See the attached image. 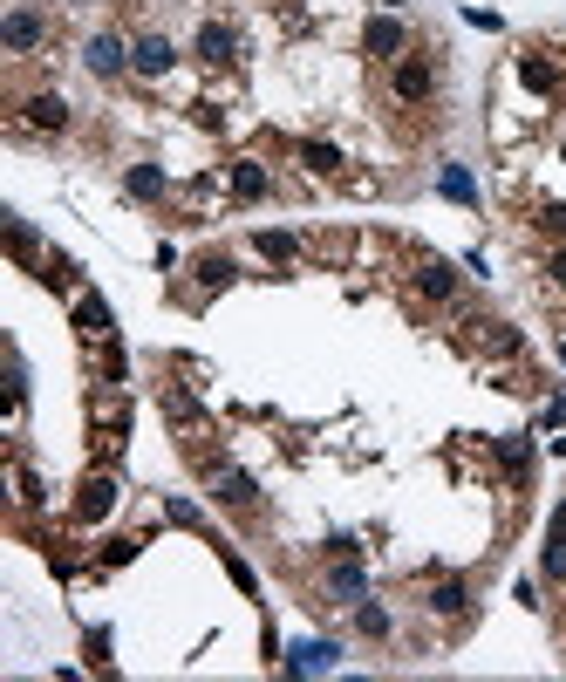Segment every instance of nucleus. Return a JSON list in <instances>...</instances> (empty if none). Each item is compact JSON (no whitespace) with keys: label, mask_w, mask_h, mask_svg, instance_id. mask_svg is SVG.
<instances>
[{"label":"nucleus","mask_w":566,"mask_h":682,"mask_svg":"<svg viewBox=\"0 0 566 682\" xmlns=\"http://www.w3.org/2000/svg\"><path fill=\"white\" fill-rule=\"evenodd\" d=\"M301 164L328 178V171H341V151H335V144H314V137H307V144H301Z\"/></svg>","instance_id":"19"},{"label":"nucleus","mask_w":566,"mask_h":682,"mask_svg":"<svg viewBox=\"0 0 566 682\" xmlns=\"http://www.w3.org/2000/svg\"><path fill=\"white\" fill-rule=\"evenodd\" d=\"M335 655H341L335 642H301L287 655V669H294V676H321V669H335Z\"/></svg>","instance_id":"12"},{"label":"nucleus","mask_w":566,"mask_h":682,"mask_svg":"<svg viewBox=\"0 0 566 682\" xmlns=\"http://www.w3.org/2000/svg\"><path fill=\"white\" fill-rule=\"evenodd\" d=\"M82 62H89V76H123V69H130V48H123L116 35H96Z\"/></svg>","instance_id":"7"},{"label":"nucleus","mask_w":566,"mask_h":682,"mask_svg":"<svg viewBox=\"0 0 566 682\" xmlns=\"http://www.w3.org/2000/svg\"><path fill=\"white\" fill-rule=\"evenodd\" d=\"M539 567H546V580H566V532H553V539H546Z\"/></svg>","instance_id":"23"},{"label":"nucleus","mask_w":566,"mask_h":682,"mask_svg":"<svg viewBox=\"0 0 566 682\" xmlns=\"http://www.w3.org/2000/svg\"><path fill=\"white\" fill-rule=\"evenodd\" d=\"M416 294H423V301H457V266L451 260H423L416 266Z\"/></svg>","instance_id":"5"},{"label":"nucleus","mask_w":566,"mask_h":682,"mask_svg":"<svg viewBox=\"0 0 566 682\" xmlns=\"http://www.w3.org/2000/svg\"><path fill=\"white\" fill-rule=\"evenodd\" d=\"M198 287H232V260L226 253H205V260H198Z\"/></svg>","instance_id":"22"},{"label":"nucleus","mask_w":566,"mask_h":682,"mask_svg":"<svg viewBox=\"0 0 566 682\" xmlns=\"http://www.w3.org/2000/svg\"><path fill=\"white\" fill-rule=\"evenodd\" d=\"M328 594H335L341 607H355L362 594H369V580H362V567H355V560H341V567L328 573Z\"/></svg>","instance_id":"13"},{"label":"nucleus","mask_w":566,"mask_h":682,"mask_svg":"<svg viewBox=\"0 0 566 682\" xmlns=\"http://www.w3.org/2000/svg\"><path fill=\"white\" fill-rule=\"evenodd\" d=\"M328 553H335V560H355L362 546H355V532H335V539H328Z\"/></svg>","instance_id":"30"},{"label":"nucleus","mask_w":566,"mask_h":682,"mask_svg":"<svg viewBox=\"0 0 566 682\" xmlns=\"http://www.w3.org/2000/svg\"><path fill=\"white\" fill-rule=\"evenodd\" d=\"M260 253L266 260H294V232H260Z\"/></svg>","instance_id":"26"},{"label":"nucleus","mask_w":566,"mask_h":682,"mask_svg":"<svg viewBox=\"0 0 566 682\" xmlns=\"http://www.w3.org/2000/svg\"><path fill=\"white\" fill-rule=\"evenodd\" d=\"M130 553H137V539H110V546H103V560H110V567H123Z\"/></svg>","instance_id":"29"},{"label":"nucleus","mask_w":566,"mask_h":682,"mask_svg":"<svg viewBox=\"0 0 566 682\" xmlns=\"http://www.w3.org/2000/svg\"><path fill=\"white\" fill-rule=\"evenodd\" d=\"M546 226H553V232H566V205H546Z\"/></svg>","instance_id":"32"},{"label":"nucleus","mask_w":566,"mask_h":682,"mask_svg":"<svg viewBox=\"0 0 566 682\" xmlns=\"http://www.w3.org/2000/svg\"><path fill=\"white\" fill-rule=\"evenodd\" d=\"M0 41H7L14 55H28V48L41 41V14H28V7H14V14L0 21Z\"/></svg>","instance_id":"9"},{"label":"nucleus","mask_w":566,"mask_h":682,"mask_svg":"<svg viewBox=\"0 0 566 682\" xmlns=\"http://www.w3.org/2000/svg\"><path fill=\"white\" fill-rule=\"evenodd\" d=\"M478 328H485V341L498 348V355H512V348H519V328H505V321H478Z\"/></svg>","instance_id":"24"},{"label":"nucleus","mask_w":566,"mask_h":682,"mask_svg":"<svg viewBox=\"0 0 566 682\" xmlns=\"http://www.w3.org/2000/svg\"><path fill=\"white\" fill-rule=\"evenodd\" d=\"M76 328H82V335H89V341H103V335H110V328H116L110 301H103V294H82V301H76Z\"/></svg>","instance_id":"11"},{"label":"nucleus","mask_w":566,"mask_h":682,"mask_svg":"<svg viewBox=\"0 0 566 682\" xmlns=\"http://www.w3.org/2000/svg\"><path fill=\"white\" fill-rule=\"evenodd\" d=\"M232 191L239 198H266V171L260 164H232Z\"/></svg>","instance_id":"21"},{"label":"nucleus","mask_w":566,"mask_h":682,"mask_svg":"<svg viewBox=\"0 0 566 682\" xmlns=\"http://www.w3.org/2000/svg\"><path fill=\"white\" fill-rule=\"evenodd\" d=\"M14 485H21V505H41V478H35V471H28V464L14 471Z\"/></svg>","instance_id":"28"},{"label":"nucleus","mask_w":566,"mask_h":682,"mask_svg":"<svg viewBox=\"0 0 566 682\" xmlns=\"http://www.w3.org/2000/svg\"><path fill=\"white\" fill-rule=\"evenodd\" d=\"M7 219V239H14V253H35V232H28V219L21 212H0Z\"/></svg>","instance_id":"25"},{"label":"nucleus","mask_w":566,"mask_h":682,"mask_svg":"<svg viewBox=\"0 0 566 682\" xmlns=\"http://www.w3.org/2000/svg\"><path fill=\"white\" fill-rule=\"evenodd\" d=\"M164 512H171V526H205V519H198V505H191V498H171V505H164Z\"/></svg>","instance_id":"27"},{"label":"nucleus","mask_w":566,"mask_h":682,"mask_svg":"<svg viewBox=\"0 0 566 682\" xmlns=\"http://www.w3.org/2000/svg\"><path fill=\"white\" fill-rule=\"evenodd\" d=\"M123 191L151 205V198H164V171H157V164H130V178H123Z\"/></svg>","instance_id":"15"},{"label":"nucleus","mask_w":566,"mask_h":682,"mask_svg":"<svg viewBox=\"0 0 566 682\" xmlns=\"http://www.w3.org/2000/svg\"><path fill=\"white\" fill-rule=\"evenodd\" d=\"M171 62H178V48H171L164 35H144L137 48H130V69H137V76H171Z\"/></svg>","instance_id":"4"},{"label":"nucleus","mask_w":566,"mask_h":682,"mask_svg":"<svg viewBox=\"0 0 566 682\" xmlns=\"http://www.w3.org/2000/svg\"><path fill=\"white\" fill-rule=\"evenodd\" d=\"M546 273H553V287H566V253H553V260H546Z\"/></svg>","instance_id":"31"},{"label":"nucleus","mask_w":566,"mask_h":682,"mask_svg":"<svg viewBox=\"0 0 566 682\" xmlns=\"http://www.w3.org/2000/svg\"><path fill=\"white\" fill-rule=\"evenodd\" d=\"M232 55H239V35H232L226 21H205V28H198V62L219 69V62H232Z\"/></svg>","instance_id":"8"},{"label":"nucleus","mask_w":566,"mask_h":682,"mask_svg":"<svg viewBox=\"0 0 566 682\" xmlns=\"http://www.w3.org/2000/svg\"><path fill=\"white\" fill-rule=\"evenodd\" d=\"M355 628H362L369 642H389V607H369V601H355Z\"/></svg>","instance_id":"17"},{"label":"nucleus","mask_w":566,"mask_h":682,"mask_svg":"<svg viewBox=\"0 0 566 682\" xmlns=\"http://www.w3.org/2000/svg\"><path fill=\"white\" fill-rule=\"evenodd\" d=\"M110 505H116V478H103V471H96V478L82 485V498H76V519H89V526H96Z\"/></svg>","instance_id":"10"},{"label":"nucleus","mask_w":566,"mask_h":682,"mask_svg":"<svg viewBox=\"0 0 566 682\" xmlns=\"http://www.w3.org/2000/svg\"><path fill=\"white\" fill-rule=\"evenodd\" d=\"M410 48V35H403V21L396 14H376L369 28H362V55H376V62H396Z\"/></svg>","instance_id":"2"},{"label":"nucleus","mask_w":566,"mask_h":682,"mask_svg":"<svg viewBox=\"0 0 566 682\" xmlns=\"http://www.w3.org/2000/svg\"><path fill=\"white\" fill-rule=\"evenodd\" d=\"M430 89H437V69L423 55H396V96L403 103H430Z\"/></svg>","instance_id":"3"},{"label":"nucleus","mask_w":566,"mask_h":682,"mask_svg":"<svg viewBox=\"0 0 566 682\" xmlns=\"http://www.w3.org/2000/svg\"><path fill=\"white\" fill-rule=\"evenodd\" d=\"M498 464H505L512 478H519V471L532 464V444H526V437H498Z\"/></svg>","instance_id":"20"},{"label":"nucleus","mask_w":566,"mask_h":682,"mask_svg":"<svg viewBox=\"0 0 566 682\" xmlns=\"http://www.w3.org/2000/svg\"><path fill=\"white\" fill-rule=\"evenodd\" d=\"M519 76H526V89H539V96H553V89H560V69H553V62H539V55L519 62Z\"/></svg>","instance_id":"16"},{"label":"nucleus","mask_w":566,"mask_h":682,"mask_svg":"<svg viewBox=\"0 0 566 682\" xmlns=\"http://www.w3.org/2000/svg\"><path fill=\"white\" fill-rule=\"evenodd\" d=\"M560 362H566V341H560Z\"/></svg>","instance_id":"34"},{"label":"nucleus","mask_w":566,"mask_h":682,"mask_svg":"<svg viewBox=\"0 0 566 682\" xmlns=\"http://www.w3.org/2000/svg\"><path fill=\"white\" fill-rule=\"evenodd\" d=\"M28 130H69V96H55V89H41V96H28Z\"/></svg>","instance_id":"6"},{"label":"nucleus","mask_w":566,"mask_h":682,"mask_svg":"<svg viewBox=\"0 0 566 682\" xmlns=\"http://www.w3.org/2000/svg\"><path fill=\"white\" fill-rule=\"evenodd\" d=\"M430 614H444V621H451V614H471V587H464V580H437V587H430Z\"/></svg>","instance_id":"14"},{"label":"nucleus","mask_w":566,"mask_h":682,"mask_svg":"<svg viewBox=\"0 0 566 682\" xmlns=\"http://www.w3.org/2000/svg\"><path fill=\"white\" fill-rule=\"evenodd\" d=\"M212 498L232 505V512H253V505H260V485H253V471H239V464H212Z\"/></svg>","instance_id":"1"},{"label":"nucleus","mask_w":566,"mask_h":682,"mask_svg":"<svg viewBox=\"0 0 566 682\" xmlns=\"http://www.w3.org/2000/svg\"><path fill=\"white\" fill-rule=\"evenodd\" d=\"M437 185H444V198H457V205H471V198H478V185H471V171H464V164H444V178H437Z\"/></svg>","instance_id":"18"},{"label":"nucleus","mask_w":566,"mask_h":682,"mask_svg":"<svg viewBox=\"0 0 566 682\" xmlns=\"http://www.w3.org/2000/svg\"><path fill=\"white\" fill-rule=\"evenodd\" d=\"M382 7H403V0H382Z\"/></svg>","instance_id":"33"}]
</instances>
